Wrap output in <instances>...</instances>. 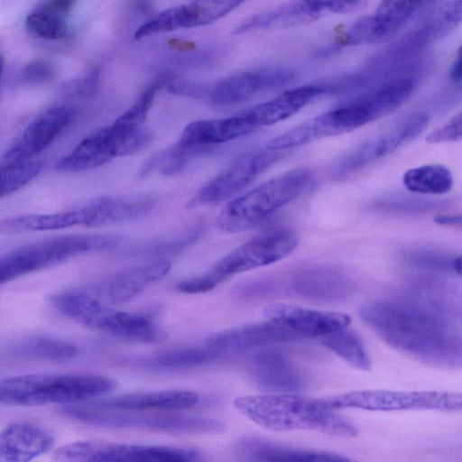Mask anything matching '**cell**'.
I'll list each match as a JSON object with an SVG mask.
<instances>
[{"mask_svg":"<svg viewBox=\"0 0 462 462\" xmlns=\"http://www.w3.org/2000/svg\"><path fill=\"white\" fill-rule=\"evenodd\" d=\"M152 140V133L143 126H127L116 121L92 133L80 141L56 163L62 172L88 171L110 162L116 157L132 155L146 148Z\"/></svg>","mask_w":462,"mask_h":462,"instance_id":"cell-9","label":"cell"},{"mask_svg":"<svg viewBox=\"0 0 462 462\" xmlns=\"http://www.w3.org/2000/svg\"><path fill=\"white\" fill-rule=\"evenodd\" d=\"M359 316L389 346L418 361L445 368L461 365L459 335L429 309L376 300L362 305Z\"/></svg>","mask_w":462,"mask_h":462,"instance_id":"cell-1","label":"cell"},{"mask_svg":"<svg viewBox=\"0 0 462 462\" xmlns=\"http://www.w3.org/2000/svg\"><path fill=\"white\" fill-rule=\"evenodd\" d=\"M298 339L300 338L286 328L268 320L216 334L210 337L205 345L222 355Z\"/></svg>","mask_w":462,"mask_h":462,"instance_id":"cell-22","label":"cell"},{"mask_svg":"<svg viewBox=\"0 0 462 462\" xmlns=\"http://www.w3.org/2000/svg\"><path fill=\"white\" fill-rule=\"evenodd\" d=\"M449 77L451 80L456 84H460L461 82V50L460 48L457 50V52L455 56V59L449 69Z\"/></svg>","mask_w":462,"mask_h":462,"instance_id":"cell-43","label":"cell"},{"mask_svg":"<svg viewBox=\"0 0 462 462\" xmlns=\"http://www.w3.org/2000/svg\"><path fill=\"white\" fill-rule=\"evenodd\" d=\"M324 14L321 1H291L247 17L232 33L303 25L319 19Z\"/></svg>","mask_w":462,"mask_h":462,"instance_id":"cell-21","label":"cell"},{"mask_svg":"<svg viewBox=\"0 0 462 462\" xmlns=\"http://www.w3.org/2000/svg\"><path fill=\"white\" fill-rule=\"evenodd\" d=\"M461 220L460 215H438L434 218L439 225H460Z\"/></svg>","mask_w":462,"mask_h":462,"instance_id":"cell-44","label":"cell"},{"mask_svg":"<svg viewBox=\"0 0 462 462\" xmlns=\"http://www.w3.org/2000/svg\"><path fill=\"white\" fill-rule=\"evenodd\" d=\"M454 259V258H453ZM453 259L451 261H448L447 260L446 258H444L443 256H439V255H437V254H414L412 255V260L416 263H420V264H422L424 266H430V267H439V268H445V267H448L451 266L452 268V262H453Z\"/></svg>","mask_w":462,"mask_h":462,"instance_id":"cell-42","label":"cell"},{"mask_svg":"<svg viewBox=\"0 0 462 462\" xmlns=\"http://www.w3.org/2000/svg\"><path fill=\"white\" fill-rule=\"evenodd\" d=\"M319 400L325 407L335 411L353 408L374 411H457L462 408L460 393L444 391H353Z\"/></svg>","mask_w":462,"mask_h":462,"instance_id":"cell-10","label":"cell"},{"mask_svg":"<svg viewBox=\"0 0 462 462\" xmlns=\"http://www.w3.org/2000/svg\"><path fill=\"white\" fill-rule=\"evenodd\" d=\"M50 304L67 319L88 328L126 340L156 343L165 332L146 314L116 310L89 294L82 286L53 293Z\"/></svg>","mask_w":462,"mask_h":462,"instance_id":"cell-4","label":"cell"},{"mask_svg":"<svg viewBox=\"0 0 462 462\" xmlns=\"http://www.w3.org/2000/svg\"><path fill=\"white\" fill-rule=\"evenodd\" d=\"M54 462H199L197 454L175 447L78 440L55 448Z\"/></svg>","mask_w":462,"mask_h":462,"instance_id":"cell-11","label":"cell"},{"mask_svg":"<svg viewBox=\"0 0 462 462\" xmlns=\"http://www.w3.org/2000/svg\"><path fill=\"white\" fill-rule=\"evenodd\" d=\"M264 317L286 328L300 339L324 337L349 326L351 318L340 312L323 311L275 303L263 310Z\"/></svg>","mask_w":462,"mask_h":462,"instance_id":"cell-18","label":"cell"},{"mask_svg":"<svg viewBox=\"0 0 462 462\" xmlns=\"http://www.w3.org/2000/svg\"><path fill=\"white\" fill-rule=\"evenodd\" d=\"M115 235H65L23 245L0 255V286L77 255L116 247Z\"/></svg>","mask_w":462,"mask_h":462,"instance_id":"cell-6","label":"cell"},{"mask_svg":"<svg viewBox=\"0 0 462 462\" xmlns=\"http://www.w3.org/2000/svg\"><path fill=\"white\" fill-rule=\"evenodd\" d=\"M215 287L214 282L206 275L188 279L178 284V290L185 293L207 292Z\"/></svg>","mask_w":462,"mask_h":462,"instance_id":"cell-40","label":"cell"},{"mask_svg":"<svg viewBox=\"0 0 462 462\" xmlns=\"http://www.w3.org/2000/svg\"><path fill=\"white\" fill-rule=\"evenodd\" d=\"M170 270L169 261L159 260L126 268L82 287L106 304H117L134 298L148 285L162 279Z\"/></svg>","mask_w":462,"mask_h":462,"instance_id":"cell-17","label":"cell"},{"mask_svg":"<svg viewBox=\"0 0 462 462\" xmlns=\"http://www.w3.org/2000/svg\"><path fill=\"white\" fill-rule=\"evenodd\" d=\"M4 64H5L4 55L0 50V81H1V79L3 76V72H4Z\"/></svg>","mask_w":462,"mask_h":462,"instance_id":"cell-46","label":"cell"},{"mask_svg":"<svg viewBox=\"0 0 462 462\" xmlns=\"http://www.w3.org/2000/svg\"><path fill=\"white\" fill-rule=\"evenodd\" d=\"M42 169V162L35 160L14 164H0V198L27 185Z\"/></svg>","mask_w":462,"mask_h":462,"instance_id":"cell-34","label":"cell"},{"mask_svg":"<svg viewBox=\"0 0 462 462\" xmlns=\"http://www.w3.org/2000/svg\"><path fill=\"white\" fill-rule=\"evenodd\" d=\"M321 343L350 365L367 371L371 358L361 337L348 327L320 337Z\"/></svg>","mask_w":462,"mask_h":462,"instance_id":"cell-31","label":"cell"},{"mask_svg":"<svg viewBox=\"0 0 462 462\" xmlns=\"http://www.w3.org/2000/svg\"><path fill=\"white\" fill-rule=\"evenodd\" d=\"M198 393L188 390L135 392L89 402L98 408L121 411H178L198 404Z\"/></svg>","mask_w":462,"mask_h":462,"instance_id":"cell-19","label":"cell"},{"mask_svg":"<svg viewBox=\"0 0 462 462\" xmlns=\"http://www.w3.org/2000/svg\"><path fill=\"white\" fill-rule=\"evenodd\" d=\"M246 111L221 119L199 120L189 123L183 129L180 142L210 147L246 135L255 131Z\"/></svg>","mask_w":462,"mask_h":462,"instance_id":"cell-25","label":"cell"},{"mask_svg":"<svg viewBox=\"0 0 462 462\" xmlns=\"http://www.w3.org/2000/svg\"><path fill=\"white\" fill-rule=\"evenodd\" d=\"M340 285L341 280L338 276H335L333 273L326 272H314L310 273L304 277V280L300 279V282L298 284L300 289V291L309 295H317L318 293L324 295L325 293H331L328 289H332L337 293L339 292L337 288L341 289Z\"/></svg>","mask_w":462,"mask_h":462,"instance_id":"cell-36","label":"cell"},{"mask_svg":"<svg viewBox=\"0 0 462 462\" xmlns=\"http://www.w3.org/2000/svg\"><path fill=\"white\" fill-rule=\"evenodd\" d=\"M312 180L313 172L307 167L275 176L226 204L217 217V226L227 234L248 230L297 199Z\"/></svg>","mask_w":462,"mask_h":462,"instance_id":"cell-5","label":"cell"},{"mask_svg":"<svg viewBox=\"0 0 462 462\" xmlns=\"http://www.w3.org/2000/svg\"><path fill=\"white\" fill-rule=\"evenodd\" d=\"M73 116V111L66 106H52L44 110L27 125L16 143L4 153L0 164L32 161L71 124Z\"/></svg>","mask_w":462,"mask_h":462,"instance_id":"cell-16","label":"cell"},{"mask_svg":"<svg viewBox=\"0 0 462 462\" xmlns=\"http://www.w3.org/2000/svg\"><path fill=\"white\" fill-rule=\"evenodd\" d=\"M221 356L206 345L201 347L165 351L154 356L151 365L162 368H187L207 364Z\"/></svg>","mask_w":462,"mask_h":462,"instance_id":"cell-33","label":"cell"},{"mask_svg":"<svg viewBox=\"0 0 462 462\" xmlns=\"http://www.w3.org/2000/svg\"><path fill=\"white\" fill-rule=\"evenodd\" d=\"M74 5L75 2L70 0L40 3L27 14L25 26L38 38L48 41L60 40L68 33L67 16Z\"/></svg>","mask_w":462,"mask_h":462,"instance_id":"cell-27","label":"cell"},{"mask_svg":"<svg viewBox=\"0 0 462 462\" xmlns=\"http://www.w3.org/2000/svg\"><path fill=\"white\" fill-rule=\"evenodd\" d=\"M241 1H194L168 8L155 14L139 26L135 39L179 29H188L211 23L237 8Z\"/></svg>","mask_w":462,"mask_h":462,"instance_id":"cell-15","label":"cell"},{"mask_svg":"<svg viewBox=\"0 0 462 462\" xmlns=\"http://www.w3.org/2000/svg\"><path fill=\"white\" fill-rule=\"evenodd\" d=\"M99 77V70L97 69H91L80 79H76L68 87L71 93L80 96H89L97 88Z\"/></svg>","mask_w":462,"mask_h":462,"instance_id":"cell-39","label":"cell"},{"mask_svg":"<svg viewBox=\"0 0 462 462\" xmlns=\"http://www.w3.org/2000/svg\"><path fill=\"white\" fill-rule=\"evenodd\" d=\"M213 151L210 147L193 146L180 141L152 155L142 166L141 174L147 175L154 171L162 174L179 173L192 159Z\"/></svg>","mask_w":462,"mask_h":462,"instance_id":"cell-28","label":"cell"},{"mask_svg":"<svg viewBox=\"0 0 462 462\" xmlns=\"http://www.w3.org/2000/svg\"><path fill=\"white\" fill-rule=\"evenodd\" d=\"M327 91L324 85H305L245 110L256 129L283 121Z\"/></svg>","mask_w":462,"mask_h":462,"instance_id":"cell-24","label":"cell"},{"mask_svg":"<svg viewBox=\"0 0 462 462\" xmlns=\"http://www.w3.org/2000/svg\"><path fill=\"white\" fill-rule=\"evenodd\" d=\"M242 462H355L332 452L280 445L259 439H248L236 447Z\"/></svg>","mask_w":462,"mask_h":462,"instance_id":"cell-23","label":"cell"},{"mask_svg":"<svg viewBox=\"0 0 462 462\" xmlns=\"http://www.w3.org/2000/svg\"><path fill=\"white\" fill-rule=\"evenodd\" d=\"M168 80L169 77L162 75L150 83L136 101L116 122L127 126H142L158 91L167 85Z\"/></svg>","mask_w":462,"mask_h":462,"instance_id":"cell-35","label":"cell"},{"mask_svg":"<svg viewBox=\"0 0 462 462\" xmlns=\"http://www.w3.org/2000/svg\"><path fill=\"white\" fill-rule=\"evenodd\" d=\"M56 69L48 60L42 59L32 60L27 62L21 70V79L31 85H41L54 79Z\"/></svg>","mask_w":462,"mask_h":462,"instance_id":"cell-37","label":"cell"},{"mask_svg":"<svg viewBox=\"0 0 462 462\" xmlns=\"http://www.w3.org/2000/svg\"><path fill=\"white\" fill-rule=\"evenodd\" d=\"M10 351L18 356L48 361H65L77 354L72 344L48 336H30L11 346Z\"/></svg>","mask_w":462,"mask_h":462,"instance_id":"cell-29","label":"cell"},{"mask_svg":"<svg viewBox=\"0 0 462 462\" xmlns=\"http://www.w3.org/2000/svg\"><path fill=\"white\" fill-rule=\"evenodd\" d=\"M424 2L382 1L372 15L355 21L337 39L338 44L357 45L389 41L408 23Z\"/></svg>","mask_w":462,"mask_h":462,"instance_id":"cell-14","label":"cell"},{"mask_svg":"<svg viewBox=\"0 0 462 462\" xmlns=\"http://www.w3.org/2000/svg\"><path fill=\"white\" fill-rule=\"evenodd\" d=\"M452 269L460 275L461 273V257L457 256L453 259Z\"/></svg>","mask_w":462,"mask_h":462,"instance_id":"cell-45","label":"cell"},{"mask_svg":"<svg viewBox=\"0 0 462 462\" xmlns=\"http://www.w3.org/2000/svg\"><path fill=\"white\" fill-rule=\"evenodd\" d=\"M64 411L86 424L113 429H144L172 433H216L224 424L212 418L180 414H145L98 408L89 402L68 405Z\"/></svg>","mask_w":462,"mask_h":462,"instance_id":"cell-8","label":"cell"},{"mask_svg":"<svg viewBox=\"0 0 462 462\" xmlns=\"http://www.w3.org/2000/svg\"><path fill=\"white\" fill-rule=\"evenodd\" d=\"M252 375L257 383L273 393H298L304 384L296 367L273 351L262 352L254 357Z\"/></svg>","mask_w":462,"mask_h":462,"instance_id":"cell-26","label":"cell"},{"mask_svg":"<svg viewBox=\"0 0 462 462\" xmlns=\"http://www.w3.org/2000/svg\"><path fill=\"white\" fill-rule=\"evenodd\" d=\"M326 13L350 14L356 13L367 5L366 1H321Z\"/></svg>","mask_w":462,"mask_h":462,"instance_id":"cell-41","label":"cell"},{"mask_svg":"<svg viewBox=\"0 0 462 462\" xmlns=\"http://www.w3.org/2000/svg\"><path fill=\"white\" fill-rule=\"evenodd\" d=\"M405 188L413 193L441 195L453 186L450 171L441 164H427L408 170L402 177Z\"/></svg>","mask_w":462,"mask_h":462,"instance_id":"cell-30","label":"cell"},{"mask_svg":"<svg viewBox=\"0 0 462 462\" xmlns=\"http://www.w3.org/2000/svg\"><path fill=\"white\" fill-rule=\"evenodd\" d=\"M54 443L44 427L28 421H15L0 431V462H31L48 452Z\"/></svg>","mask_w":462,"mask_h":462,"instance_id":"cell-20","label":"cell"},{"mask_svg":"<svg viewBox=\"0 0 462 462\" xmlns=\"http://www.w3.org/2000/svg\"><path fill=\"white\" fill-rule=\"evenodd\" d=\"M429 124L425 114H414L404 118L388 132L378 136L384 156L420 134Z\"/></svg>","mask_w":462,"mask_h":462,"instance_id":"cell-32","label":"cell"},{"mask_svg":"<svg viewBox=\"0 0 462 462\" xmlns=\"http://www.w3.org/2000/svg\"><path fill=\"white\" fill-rule=\"evenodd\" d=\"M461 133L462 114L459 112L445 125L430 133L426 136V141L430 143L457 142L461 140Z\"/></svg>","mask_w":462,"mask_h":462,"instance_id":"cell-38","label":"cell"},{"mask_svg":"<svg viewBox=\"0 0 462 462\" xmlns=\"http://www.w3.org/2000/svg\"><path fill=\"white\" fill-rule=\"evenodd\" d=\"M117 386L97 374H31L0 379V404L34 407L75 404L102 397Z\"/></svg>","mask_w":462,"mask_h":462,"instance_id":"cell-3","label":"cell"},{"mask_svg":"<svg viewBox=\"0 0 462 462\" xmlns=\"http://www.w3.org/2000/svg\"><path fill=\"white\" fill-rule=\"evenodd\" d=\"M298 244V235L287 230L255 236L218 260L205 275L217 286L232 275L283 259Z\"/></svg>","mask_w":462,"mask_h":462,"instance_id":"cell-12","label":"cell"},{"mask_svg":"<svg viewBox=\"0 0 462 462\" xmlns=\"http://www.w3.org/2000/svg\"><path fill=\"white\" fill-rule=\"evenodd\" d=\"M234 406L243 416L272 431L314 430L342 438L357 434L355 425L319 398L298 393H265L239 396Z\"/></svg>","mask_w":462,"mask_h":462,"instance_id":"cell-2","label":"cell"},{"mask_svg":"<svg viewBox=\"0 0 462 462\" xmlns=\"http://www.w3.org/2000/svg\"><path fill=\"white\" fill-rule=\"evenodd\" d=\"M294 78L288 67L267 65L249 69L212 83L176 81L168 85L173 95L226 106L245 102L260 93L282 86Z\"/></svg>","mask_w":462,"mask_h":462,"instance_id":"cell-7","label":"cell"},{"mask_svg":"<svg viewBox=\"0 0 462 462\" xmlns=\"http://www.w3.org/2000/svg\"><path fill=\"white\" fill-rule=\"evenodd\" d=\"M283 155L282 151L268 148L241 154L203 185L187 207L192 208L214 205L232 198L278 162Z\"/></svg>","mask_w":462,"mask_h":462,"instance_id":"cell-13","label":"cell"}]
</instances>
